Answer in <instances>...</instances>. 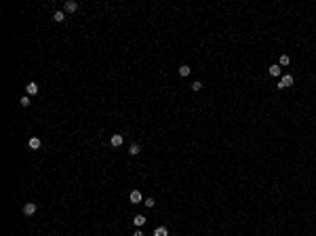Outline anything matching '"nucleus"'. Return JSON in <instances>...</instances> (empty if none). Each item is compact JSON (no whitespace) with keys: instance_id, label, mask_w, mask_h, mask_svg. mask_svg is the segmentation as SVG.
<instances>
[{"instance_id":"obj_1","label":"nucleus","mask_w":316,"mask_h":236,"mask_svg":"<svg viewBox=\"0 0 316 236\" xmlns=\"http://www.w3.org/2000/svg\"><path fill=\"white\" fill-rule=\"evenodd\" d=\"M291 84H293V76H291V74H285V76L280 78V82H278L276 87H278V89H289Z\"/></svg>"},{"instance_id":"obj_2","label":"nucleus","mask_w":316,"mask_h":236,"mask_svg":"<svg viewBox=\"0 0 316 236\" xmlns=\"http://www.w3.org/2000/svg\"><path fill=\"white\" fill-rule=\"evenodd\" d=\"M21 211H23V215H26V217H32V215L36 213V202H26Z\"/></svg>"},{"instance_id":"obj_3","label":"nucleus","mask_w":316,"mask_h":236,"mask_svg":"<svg viewBox=\"0 0 316 236\" xmlns=\"http://www.w3.org/2000/svg\"><path fill=\"white\" fill-rule=\"evenodd\" d=\"M122 143H124L122 135H112V137H110V146H112V148H120Z\"/></svg>"},{"instance_id":"obj_4","label":"nucleus","mask_w":316,"mask_h":236,"mask_svg":"<svg viewBox=\"0 0 316 236\" xmlns=\"http://www.w3.org/2000/svg\"><path fill=\"white\" fill-rule=\"evenodd\" d=\"M63 9H65V13H76V11H78V2H74V0H68V2L63 4Z\"/></svg>"},{"instance_id":"obj_5","label":"nucleus","mask_w":316,"mask_h":236,"mask_svg":"<svg viewBox=\"0 0 316 236\" xmlns=\"http://www.w3.org/2000/svg\"><path fill=\"white\" fill-rule=\"evenodd\" d=\"M40 146H42L40 137H30V141H27V148H30V150H38Z\"/></svg>"},{"instance_id":"obj_6","label":"nucleus","mask_w":316,"mask_h":236,"mask_svg":"<svg viewBox=\"0 0 316 236\" xmlns=\"http://www.w3.org/2000/svg\"><path fill=\"white\" fill-rule=\"evenodd\" d=\"M129 198H131V205H137V202H141V192L139 190H133Z\"/></svg>"},{"instance_id":"obj_7","label":"nucleus","mask_w":316,"mask_h":236,"mask_svg":"<svg viewBox=\"0 0 316 236\" xmlns=\"http://www.w3.org/2000/svg\"><path fill=\"white\" fill-rule=\"evenodd\" d=\"M26 93H27V95H36V93H38V84H36V82L26 84Z\"/></svg>"},{"instance_id":"obj_8","label":"nucleus","mask_w":316,"mask_h":236,"mask_svg":"<svg viewBox=\"0 0 316 236\" xmlns=\"http://www.w3.org/2000/svg\"><path fill=\"white\" fill-rule=\"evenodd\" d=\"M154 236H169V230L165 226H158L156 230H154Z\"/></svg>"},{"instance_id":"obj_9","label":"nucleus","mask_w":316,"mask_h":236,"mask_svg":"<svg viewBox=\"0 0 316 236\" xmlns=\"http://www.w3.org/2000/svg\"><path fill=\"white\" fill-rule=\"evenodd\" d=\"M133 224H135L137 228H141L143 224H146V217H143V215H135V217H133Z\"/></svg>"},{"instance_id":"obj_10","label":"nucleus","mask_w":316,"mask_h":236,"mask_svg":"<svg viewBox=\"0 0 316 236\" xmlns=\"http://www.w3.org/2000/svg\"><path fill=\"white\" fill-rule=\"evenodd\" d=\"M270 76H280V65H270Z\"/></svg>"},{"instance_id":"obj_11","label":"nucleus","mask_w":316,"mask_h":236,"mask_svg":"<svg viewBox=\"0 0 316 236\" xmlns=\"http://www.w3.org/2000/svg\"><path fill=\"white\" fill-rule=\"evenodd\" d=\"M139 143H133V146H131V148H129V154H131V156H137V154H139Z\"/></svg>"},{"instance_id":"obj_12","label":"nucleus","mask_w":316,"mask_h":236,"mask_svg":"<svg viewBox=\"0 0 316 236\" xmlns=\"http://www.w3.org/2000/svg\"><path fill=\"white\" fill-rule=\"evenodd\" d=\"M291 63V57L289 55H280V59H278V65H289Z\"/></svg>"},{"instance_id":"obj_13","label":"nucleus","mask_w":316,"mask_h":236,"mask_svg":"<svg viewBox=\"0 0 316 236\" xmlns=\"http://www.w3.org/2000/svg\"><path fill=\"white\" fill-rule=\"evenodd\" d=\"M53 19H55V21H57V23H61L63 19H65V15H63V11H57V13H55V15H53Z\"/></svg>"},{"instance_id":"obj_14","label":"nucleus","mask_w":316,"mask_h":236,"mask_svg":"<svg viewBox=\"0 0 316 236\" xmlns=\"http://www.w3.org/2000/svg\"><path fill=\"white\" fill-rule=\"evenodd\" d=\"M188 74H190V68H188V65H181V68H179V76L184 78V76H188Z\"/></svg>"},{"instance_id":"obj_15","label":"nucleus","mask_w":316,"mask_h":236,"mask_svg":"<svg viewBox=\"0 0 316 236\" xmlns=\"http://www.w3.org/2000/svg\"><path fill=\"white\" fill-rule=\"evenodd\" d=\"M19 104L23 105V108H27V105L32 104V101H30V95H26V97H21V99H19Z\"/></svg>"},{"instance_id":"obj_16","label":"nucleus","mask_w":316,"mask_h":236,"mask_svg":"<svg viewBox=\"0 0 316 236\" xmlns=\"http://www.w3.org/2000/svg\"><path fill=\"white\" fill-rule=\"evenodd\" d=\"M143 205H146L148 209H152V207L156 205V200H154V198H146V200H143Z\"/></svg>"},{"instance_id":"obj_17","label":"nucleus","mask_w":316,"mask_h":236,"mask_svg":"<svg viewBox=\"0 0 316 236\" xmlns=\"http://www.w3.org/2000/svg\"><path fill=\"white\" fill-rule=\"evenodd\" d=\"M200 89H202V82H200V80L192 82V91H200Z\"/></svg>"},{"instance_id":"obj_18","label":"nucleus","mask_w":316,"mask_h":236,"mask_svg":"<svg viewBox=\"0 0 316 236\" xmlns=\"http://www.w3.org/2000/svg\"><path fill=\"white\" fill-rule=\"evenodd\" d=\"M133 236H143V232H141V230H135V232H133Z\"/></svg>"}]
</instances>
